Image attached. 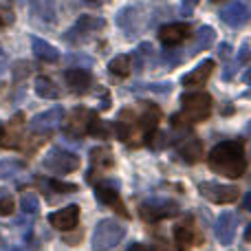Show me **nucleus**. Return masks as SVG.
I'll return each mask as SVG.
<instances>
[{"mask_svg": "<svg viewBox=\"0 0 251 251\" xmlns=\"http://www.w3.org/2000/svg\"><path fill=\"white\" fill-rule=\"evenodd\" d=\"M209 168L225 178H238L247 170V156H245V143L240 139L223 141L212 148L207 156Z\"/></svg>", "mask_w": 251, "mask_h": 251, "instance_id": "f257e3e1", "label": "nucleus"}, {"mask_svg": "<svg viewBox=\"0 0 251 251\" xmlns=\"http://www.w3.org/2000/svg\"><path fill=\"white\" fill-rule=\"evenodd\" d=\"M181 115L172 117L174 126H192L205 122V119L212 115V97L207 93H190V95H183L181 100Z\"/></svg>", "mask_w": 251, "mask_h": 251, "instance_id": "f03ea898", "label": "nucleus"}, {"mask_svg": "<svg viewBox=\"0 0 251 251\" xmlns=\"http://www.w3.org/2000/svg\"><path fill=\"white\" fill-rule=\"evenodd\" d=\"M124 238V227L117 221H101L95 227V238H93V249L95 251H110L117 247L119 240Z\"/></svg>", "mask_w": 251, "mask_h": 251, "instance_id": "7ed1b4c3", "label": "nucleus"}, {"mask_svg": "<svg viewBox=\"0 0 251 251\" xmlns=\"http://www.w3.org/2000/svg\"><path fill=\"white\" fill-rule=\"evenodd\" d=\"M44 168H47L49 172H53V174L64 176V174H71V172H75V170L79 168V156L55 148V150H51L47 156H44Z\"/></svg>", "mask_w": 251, "mask_h": 251, "instance_id": "20e7f679", "label": "nucleus"}, {"mask_svg": "<svg viewBox=\"0 0 251 251\" xmlns=\"http://www.w3.org/2000/svg\"><path fill=\"white\" fill-rule=\"evenodd\" d=\"M199 192L205 196L207 201L216 205H227V203H236L240 199V192L236 185H218V183H201Z\"/></svg>", "mask_w": 251, "mask_h": 251, "instance_id": "39448f33", "label": "nucleus"}, {"mask_svg": "<svg viewBox=\"0 0 251 251\" xmlns=\"http://www.w3.org/2000/svg\"><path fill=\"white\" fill-rule=\"evenodd\" d=\"M95 117L97 115L88 108H75L73 113L69 115V119H66L64 132L69 134V137H75V139L84 137V134H88V128H91V124Z\"/></svg>", "mask_w": 251, "mask_h": 251, "instance_id": "423d86ee", "label": "nucleus"}, {"mask_svg": "<svg viewBox=\"0 0 251 251\" xmlns=\"http://www.w3.org/2000/svg\"><path fill=\"white\" fill-rule=\"evenodd\" d=\"M174 243H176L178 251H190L192 245L201 243V236H199V231H196L192 218H183L181 223L174 225Z\"/></svg>", "mask_w": 251, "mask_h": 251, "instance_id": "0eeeda50", "label": "nucleus"}, {"mask_svg": "<svg viewBox=\"0 0 251 251\" xmlns=\"http://www.w3.org/2000/svg\"><path fill=\"white\" fill-rule=\"evenodd\" d=\"M178 207L174 203H165V201H148L139 207V214H141L143 221L152 223V221H161V218H168L172 214H176Z\"/></svg>", "mask_w": 251, "mask_h": 251, "instance_id": "6e6552de", "label": "nucleus"}, {"mask_svg": "<svg viewBox=\"0 0 251 251\" xmlns=\"http://www.w3.org/2000/svg\"><path fill=\"white\" fill-rule=\"evenodd\" d=\"M95 194H97V199H100L101 203L108 205L110 209H115L119 216H124V218L128 216V212H126V207H124L122 196H119V192L110 185V181H100V183H97V185H95Z\"/></svg>", "mask_w": 251, "mask_h": 251, "instance_id": "1a4fd4ad", "label": "nucleus"}, {"mask_svg": "<svg viewBox=\"0 0 251 251\" xmlns=\"http://www.w3.org/2000/svg\"><path fill=\"white\" fill-rule=\"evenodd\" d=\"M49 223H51V227H55V229H60V231L75 229L79 223V207L77 205H69V207L57 209V212H53L51 216H49Z\"/></svg>", "mask_w": 251, "mask_h": 251, "instance_id": "9d476101", "label": "nucleus"}, {"mask_svg": "<svg viewBox=\"0 0 251 251\" xmlns=\"http://www.w3.org/2000/svg\"><path fill=\"white\" fill-rule=\"evenodd\" d=\"M190 35V25L187 22H172V25L161 26L159 31V40L165 47H176V44L185 42Z\"/></svg>", "mask_w": 251, "mask_h": 251, "instance_id": "9b49d317", "label": "nucleus"}, {"mask_svg": "<svg viewBox=\"0 0 251 251\" xmlns=\"http://www.w3.org/2000/svg\"><path fill=\"white\" fill-rule=\"evenodd\" d=\"M221 20L225 22V25L234 26V29H238V26H243L245 22L249 20V9L245 2H240V0H236V2L227 4L225 9H221Z\"/></svg>", "mask_w": 251, "mask_h": 251, "instance_id": "f8f14e48", "label": "nucleus"}, {"mask_svg": "<svg viewBox=\"0 0 251 251\" xmlns=\"http://www.w3.org/2000/svg\"><path fill=\"white\" fill-rule=\"evenodd\" d=\"M62 119H64V110L51 108V110H44V113L35 115V117L31 119V128H33L35 132H49V130L57 128V126L62 124Z\"/></svg>", "mask_w": 251, "mask_h": 251, "instance_id": "ddd939ff", "label": "nucleus"}, {"mask_svg": "<svg viewBox=\"0 0 251 251\" xmlns=\"http://www.w3.org/2000/svg\"><path fill=\"white\" fill-rule=\"evenodd\" d=\"M212 73H214V62L205 60L203 64H199L194 71H190L181 82H183V86H203V84L212 77Z\"/></svg>", "mask_w": 251, "mask_h": 251, "instance_id": "4468645a", "label": "nucleus"}, {"mask_svg": "<svg viewBox=\"0 0 251 251\" xmlns=\"http://www.w3.org/2000/svg\"><path fill=\"white\" fill-rule=\"evenodd\" d=\"M64 79L69 84V88L73 93H86L93 84V77L88 71H82V69H71L64 73Z\"/></svg>", "mask_w": 251, "mask_h": 251, "instance_id": "2eb2a0df", "label": "nucleus"}, {"mask_svg": "<svg viewBox=\"0 0 251 251\" xmlns=\"http://www.w3.org/2000/svg\"><path fill=\"white\" fill-rule=\"evenodd\" d=\"M29 7L33 16H38L44 22L57 20V0H29Z\"/></svg>", "mask_w": 251, "mask_h": 251, "instance_id": "dca6fc26", "label": "nucleus"}, {"mask_svg": "<svg viewBox=\"0 0 251 251\" xmlns=\"http://www.w3.org/2000/svg\"><path fill=\"white\" fill-rule=\"evenodd\" d=\"M31 47H33L35 57H40L42 62H57L60 60V51L53 44L44 42L42 38H31Z\"/></svg>", "mask_w": 251, "mask_h": 251, "instance_id": "f3484780", "label": "nucleus"}, {"mask_svg": "<svg viewBox=\"0 0 251 251\" xmlns=\"http://www.w3.org/2000/svg\"><path fill=\"white\" fill-rule=\"evenodd\" d=\"M178 154H181L187 163H199V161H203V143H201L199 139H190V141L181 143Z\"/></svg>", "mask_w": 251, "mask_h": 251, "instance_id": "a211bd4d", "label": "nucleus"}, {"mask_svg": "<svg viewBox=\"0 0 251 251\" xmlns=\"http://www.w3.org/2000/svg\"><path fill=\"white\" fill-rule=\"evenodd\" d=\"M214 40H216V33H214L212 26H201L199 33L194 35V44H192V51L190 53L205 51V49H209L214 44Z\"/></svg>", "mask_w": 251, "mask_h": 251, "instance_id": "6ab92c4d", "label": "nucleus"}, {"mask_svg": "<svg viewBox=\"0 0 251 251\" xmlns=\"http://www.w3.org/2000/svg\"><path fill=\"white\" fill-rule=\"evenodd\" d=\"M33 88H35V93H38L40 97H44V100H57V97H60V88L53 84V79L44 77V75L35 77Z\"/></svg>", "mask_w": 251, "mask_h": 251, "instance_id": "aec40b11", "label": "nucleus"}, {"mask_svg": "<svg viewBox=\"0 0 251 251\" xmlns=\"http://www.w3.org/2000/svg\"><path fill=\"white\" fill-rule=\"evenodd\" d=\"M91 163H93V168L100 172V170L113 168V165H115V159H113V154H110L108 148H95V150L91 152Z\"/></svg>", "mask_w": 251, "mask_h": 251, "instance_id": "412c9836", "label": "nucleus"}, {"mask_svg": "<svg viewBox=\"0 0 251 251\" xmlns=\"http://www.w3.org/2000/svg\"><path fill=\"white\" fill-rule=\"evenodd\" d=\"M216 234H218V240H221L223 245L231 243V236H234V216H231V214H223V216L218 218Z\"/></svg>", "mask_w": 251, "mask_h": 251, "instance_id": "4be33fe9", "label": "nucleus"}, {"mask_svg": "<svg viewBox=\"0 0 251 251\" xmlns=\"http://www.w3.org/2000/svg\"><path fill=\"white\" fill-rule=\"evenodd\" d=\"M104 26V20L101 18H95V16H82L75 26L69 31V33H88V31H97Z\"/></svg>", "mask_w": 251, "mask_h": 251, "instance_id": "5701e85b", "label": "nucleus"}, {"mask_svg": "<svg viewBox=\"0 0 251 251\" xmlns=\"http://www.w3.org/2000/svg\"><path fill=\"white\" fill-rule=\"evenodd\" d=\"M108 69H110V73L117 75V77H128L130 71H132V62H130L128 55H117L115 60H110Z\"/></svg>", "mask_w": 251, "mask_h": 251, "instance_id": "b1692460", "label": "nucleus"}, {"mask_svg": "<svg viewBox=\"0 0 251 251\" xmlns=\"http://www.w3.org/2000/svg\"><path fill=\"white\" fill-rule=\"evenodd\" d=\"M22 170V163L20 161H13V159H2L0 161V181H7L11 178L16 172Z\"/></svg>", "mask_w": 251, "mask_h": 251, "instance_id": "393cba45", "label": "nucleus"}, {"mask_svg": "<svg viewBox=\"0 0 251 251\" xmlns=\"http://www.w3.org/2000/svg\"><path fill=\"white\" fill-rule=\"evenodd\" d=\"M20 207H22V212L25 214H38V209H40L38 196L35 194H25L20 199Z\"/></svg>", "mask_w": 251, "mask_h": 251, "instance_id": "a878e982", "label": "nucleus"}, {"mask_svg": "<svg viewBox=\"0 0 251 251\" xmlns=\"http://www.w3.org/2000/svg\"><path fill=\"white\" fill-rule=\"evenodd\" d=\"M49 187H51L53 192H62V194H71V192H75L77 187L75 185H69V183H62V181H55V178H51V181H44Z\"/></svg>", "mask_w": 251, "mask_h": 251, "instance_id": "bb28decb", "label": "nucleus"}, {"mask_svg": "<svg viewBox=\"0 0 251 251\" xmlns=\"http://www.w3.org/2000/svg\"><path fill=\"white\" fill-rule=\"evenodd\" d=\"M13 209H16V203L11 196H2L0 199V216H9V214H13Z\"/></svg>", "mask_w": 251, "mask_h": 251, "instance_id": "cd10ccee", "label": "nucleus"}, {"mask_svg": "<svg viewBox=\"0 0 251 251\" xmlns=\"http://www.w3.org/2000/svg\"><path fill=\"white\" fill-rule=\"evenodd\" d=\"M13 22V11L11 7H0V26H7Z\"/></svg>", "mask_w": 251, "mask_h": 251, "instance_id": "c85d7f7f", "label": "nucleus"}, {"mask_svg": "<svg viewBox=\"0 0 251 251\" xmlns=\"http://www.w3.org/2000/svg\"><path fill=\"white\" fill-rule=\"evenodd\" d=\"M199 4V0H183V9H194Z\"/></svg>", "mask_w": 251, "mask_h": 251, "instance_id": "c756f323", "label": "nucleus"}, {"mask_svg": "<svg viewBox=\"0 0 251 251\" xmlns=\"http://www.w3.org/2000/svg\"><path fill=\"white\" fill-rule=\"evenodd\" d=\"M218 53H221L223 57H227V55H229V44H221V51H218Z\"/></svg>", "mask_w": 251, "mask_h": 251, "instance_id": "7c9ffc66", "label": "nucleus"}, {"mask_svg": "<svg viewBox=\"0 0 251 251\" xmlns=\"http://www.w3.org/2000/svg\"><path fill=\"white\" fill-rule=\"evenodd\" d=\"M243 207H245V209H249V212H251V192H249L247 196H245V203H243Z\"/></svg>", "mask_w": 251, "mask_h": 251, "instance_id": "2f4dec72", "label": "nucleus"}, {"mask_svg": "<svg viewBox=\"0 0 251 251\" xmlns=\"http://www.w3.org/2000/svg\"><path fill=\"white\" fill-rule=\"evenodd\" d=\"M128 251H148V249L143 247V245H132V247H130Z\"/></svg>", "mask_w": 251, "mask_h": 251, "instance_id": "473e14b6", "label": "nucleus"}, {"mask_svg": "<svg viewBox=\"0 0 251 251\" xmlns=\"http://www.w3.org/2000/svg\"><path fill=\"white\" fill-rule=\"evenodd\" d=\"M245 238H247V240H249V243H251V225L247 227V231H245Z\"/></svg>", "mask_w": 251, "mask_h": 251, "instance_id": "72a5a7b5", "label": "nucleus"}, {"mask_svg": "<svg viewBox=\"0 0 251 251\" xmlns=\"http://www.w3.org/2000/svg\"><path fill=\"white\" fill-rule=\"evenodd\" d=\"M247 82H251V71H249V73H247Z\"/></svg>", "mask_w": 251, "mask_h": 251, "instance_id": "f704fd0d", "label": "nucleus"}, {"mask_svg": "<svg viewBox=\"0 0 251 251\" xmlns=\"http://www.w3.org/2000/svg\"><path fill=\"white\" fill-rule=\"evenodd\" d=\"M212 2H223V0H212Z\"/></svg>", "mask_w": 251, "mask_h": 251, "instance_id": "c9c22d12", "label": "nucleus"}, {"mask_svg": "<svg viewBox=\"0 0 251 251\" xmlns=\"http://www.w3.org/2000/svg\"><path fill=\"white\" fill-rule=\"evenodd\" d=\"M0 55H2V47H0Z\"/></svg>", "mask_w": 251, "mask_h": 251, "instance_id": "e433bc0d", "label": "nucleus"}, {"mask_svg": "<svg viewBox=\"0 0 251 251\" xmlns=\"http://www.w3.org/2000/svg\"><path fill=\"white\" fill-rule=\"evenodd\" d=\"M7 251H16V249H7Z\"/></svg>", "mask_w": 251, "mask_h": 251, "instance_id": "4c0bfd02", "label": "nucleus"}, {"mask_svg": "<svg viewBox=\"0 0 251 251\" xmlns=\"http://www.w3.org/2000/svg\"><path fill=\"white\" fill-rule=\"evenodd\" d=\"M0 240H2V238H0Z\"/></svg>", "mask_w": 251, "mask_h": 251, "instance_id": "58836bf2", "label": "nucleus"}]
</instances>
